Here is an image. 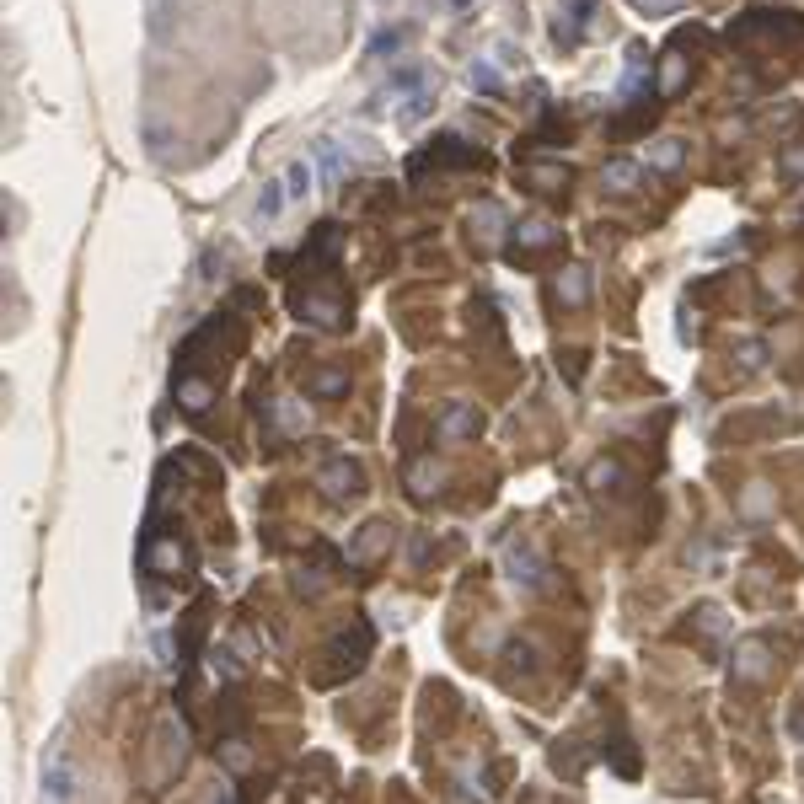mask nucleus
<instances>
[{"mask_svg": "<svg viewBox=\"0 0 804 804\" xmlns=\"http://www.w3.org/2000/svg\"><path fill=\"white\" fill-rule=\"evenodd\" d=\"M75 783H81V778H75V761L65 751H49V756H43V799H49V804H70L75 799Z\"/></svg>", "mask_w": 804, "mask_h": 804, "instance_id": "nucleus-1", "label": "nucleus"}, {"mask_svg": "<svg viewBox=\"0 0 804 804\" xmlns=\"http://www.w3.org/2000/svg\"><path fill=\"white\" fill-rule=\"evenodd\" d=\"M638 177H644V172H638V161H611V167H606V183L617 188V194H633Z\"/></svg>", "mask_w": 804, "mask_h": 804, "instance_id": "nucleus-2", "label": "nucleus"}, {"mask_svg": "<svg viewBox=\"0 0 804 804\" xmlns=\"http://www.w3.org/2000/svg\"><path fill=\"white\" fill-rule=\"evenodd\" d=\"M284 199H290L284 183H263V194H257V220H274L284 209Z\"/></svg>", "mask_w": 804, "mask_h": 804, "instance_id": "nucleus-3", "label": "nucleus"}, {"mask_svg": "<svg viewBox=\"0 0 804 804\" xmlns=\"http://www.w3.org/2000/svg\"><path fill=\"white\" fill-rule=\"evenodd\" d=\"M322 483H328V493H333V499H343V493H359V472H354V467H333V472L322 477Z\"/></svg>", "mask_w": 804, "mask_h": 804, "instance_id": "nucleus-4", "label": "nucleus"}, {"mask_svg": "<svg viewBox=\"0 0 804 804\" xmlns=\"http://www.w3.org/2000/svg\"><path fill=\"white\" fill-rule=\"evenodd\" d=\"M284 188H290V199H306V194H311V167H306V161H295L290 177H284Z\"/></svg>", "mask_w": 804, "mask_h": 804, "instance_id": "nucleus-5", "label": "nucleus"}, {"mask_svg": "<svg viewBox=\"0 0 804 804\" xmlns=\"http://www.w3.org/2000/svg\"><path fill=\"white\" fill-rule=\"evenodd\" d=\"M472 429H477V413H467V408L445 413V435H472Z\"/></svg>", "mask_w": 804, "mask_h": 804, "instance_id": "nucleus-6", "label": "nucleus"}, {"mask_svg": "<svg viewBox=\"0 0 804 804\" xmlns=\"http://www.w3.org/2000/svg\"><path fill=\"white\" fill-rule=\"evenodd\" d=\"M676 161H681V145H676V140H659V167H676Z\"/></svg>", "mask_w": 804, "mask_h": 804, "instance_id": "nucleus-7", "label": "nucleus"}]
</instances>
